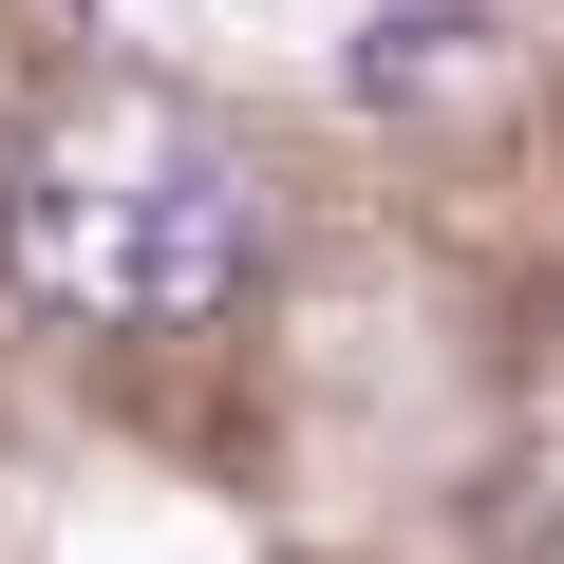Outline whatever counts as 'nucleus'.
<instances>
[{"instance_id":"f03ea898","label":"nucleus","mask_w":564,"mask_h":564,"mask_svg":"<svg viewBox=\"0 0 564 564\" xmlns=\"http://www.w3.org/2000/svg\"><path fill=\"white\" fill-rule=\"evenodd\" d=\"M470 57H489V20H470V0H395V20H358V57H339V76H358L377 113H414V95H452Z\"/></svg>"},{"instance_id":"f257e3e1","label":"nucleus","mask_w":564,"mask_h":564,"mask_svg":"<svg viewBox=\"0 0 564 564\" xmlns=\"http://www.w3.org/2000/svg\"><path fill=\"white\" fill-rule=\"evenodd\" d=\"M245 170L170 113V95H95L20 151V188H0V263H20V302L39 321H226L245 302Z\"/></svg>"}]
</instances>
